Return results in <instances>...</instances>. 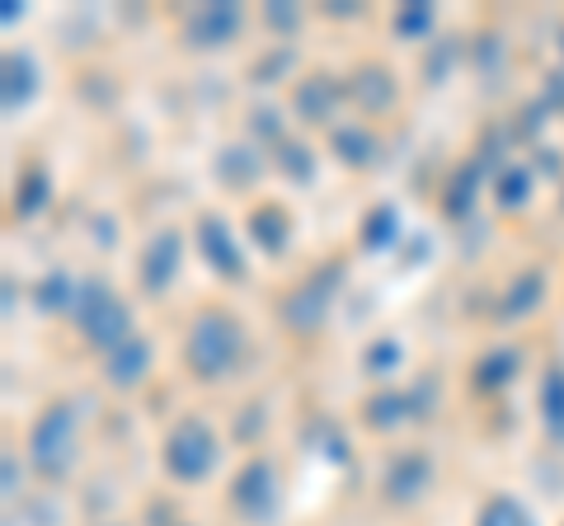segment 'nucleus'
<instances>
[{
    "label": "nucleus",
    "instance_id": "obj_4",
    "mask_svg": "<svg viewBox=\"0 0 564 526\" xmlns=\"http://www.w3.org/2000/svg\"><path fill=\"white\" fill-rule=\"evenodd\" d=\"M52 447H57L62 456L70 451V418L66 414H47L39 432H33V451H39V461L52 470Z\"/></svg>",
    "mask_w": 564,
    "mask_h": 526
},
{
    "label": "nucleus",
    "instance_id": "obj_6",
    "mask_svg": "<svg viewBox=\"0 0 564 526\" xmlns=\"http://www.w3.org/2000/svg\"><path fill=\"white\" fill-rule=\"evenodd\" d=\"M141 372H147V343H137V339L118 343V358L109 362V376H113L118 385H128V381H137Z\"/></svg>",
    "mask_w": 564,
    "mask_h": 526
},
{
    "label": "nucleus",
    "instance_id": "obj_8",
    "mask_svg": "<svg viewBox=\"0 0 564 526\" xmlns=\"http://www.w3.org/2000/svg\"><path fill=\"white\" fill-rule=\"evenodd\" d=\"M480 526H532V522H527V513H522L518 503L499 498V503H489V513L480 517Z\"/></svg>",
    "mask_w": 564,
    "mask_h": 526
},
{
    "label": "nucleus",
    "instance_id": "obj_2",
    "mask_svg": "<svg viewBox=\"0 0 564 526\" xmlns=\"http://www.w3.org/2000/svg\"><path fill=\"white\" fill-rule=\"evenodd\" d=\"M212 456H217V442H212V432L203 424H180L170 432V442H165V465L174 470L180 480H198L212 470Z\"/></svg>",
    "mask_w": 564,
    "mask_h": 526
},
{
    "label": "nucleus",
    "instance_id": "obj_1",
    "mask_svg": "<svg viewBox=\"0 0 564 526\" xmlns=\"http://www.w3.org/2000/svg\"><path fill=\"white\" fill-rule=\"evenodd\" d=\"M188 358H193V366H198L203 376L231 372L236 358H240V329H236L231 315H207V320H198L193 343H188Z\"/></svg>",
    "mask_w": 564,
    "mask_h": 526
},
{
    "label": "nucleus",
    "instance_id": "obj_5",
    "mask_svg": "<svg viewBox=\"0 0 564 526\" xmlns=\"http://www.w3.org/2000/svg\"><path fill=\"white\" fill-rule=\"evenodd\" d=\"M269 489H273V475H269V465H250V470H245V475H240V484H236V494H240V507L245 503H250V513H269Z\"/></svg>",
    "mask_w": 564,
    "mask_h": 526
},
{
    "label": "nucleus",
    "instance_id": "obj_7",
    "mask_svg": "<svg viewBox=\"0 0 564 526\" xmlns=\"http://www.w3.org/2000/svg\"><path fill=\"white\" fill-rule=\"evenodd\" d=\"M207 244H212V254H217L221 273H240V269H236V250H231V240H226V231H221L217 221H207V226H203V250H207Z\"/></svg>",
    "mask_w": 564,
    "mask_h": 526
},
{
    "label": "nucleus",
    "instance_id": "obj_3",
    "mask_svg": "<svg viewBox=\"0 0 564 526\" xmlns=\"http://www.w3.org/2000/svg\"><path fill=\"white\" fill-rule=\"evenodd\" d=\"M85 329L104 343V348H118V343H128L122 339V329H128V315H122L118 302H109V296H99V306L85 315Z\"/></svg>",
    "mask_w": 564,
    "mask_h": 526
}]
</instances>
